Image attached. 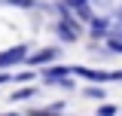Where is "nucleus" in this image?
<instances>
[{
    "instance_id": "f257e3e1",
    "label": "nucleus",
    "mask_w": 122,
    "mask_h": 116,
    "mask_svg": "<svg viewBox=\"0 0 122 116\" xmlns=\"http://www.w3.org/2000/svg\"><path fill=\"white\" fill-rule=\"evenodd\" d=\"M58 37L64 43H73L76 37H79V25H76L73 18L67 15V6H61V21H58Z\"/></svg>"
},
{
    "instance_id": "1a4fd4ad",
    "label": "nucleus",
    "mask_w": 122,
    "mask_h": 116,
    "mask_svg": "<svg viewBox=\"0 0 122 116\" xmlns=\"http://www.w3.org/2000/svg\"><path fill=\"white\" fill-rule=\"evenodd\" d=\"M64 6H67V9H70V6L79 9V6H89V0H64Z\"/></svg>"
},
{
    "instance_id": "f8f14e48",
    "label": "nucleus",
    "mask_w": 122,
    "mask_h": 116,
    "mask_svg": "<svg viewBox=\"0 0 122 116\" xmlns=\"http://www.w3.org/2000/svg\"><path fill=\"white\" fill-rule=\"evenodd\" d=\"M6 79H9V76H6V73H3V70H0V83H6Z\"/></svg>"
},
{
    "instance_id": "9b49d317",
    "label": "nucleus",
    "mask_w": 122,
    "mask_h": 116,
    "mask_svg": "<svg viewBox=\"0 0 122 116\" xmlns=\"http://www.w3.org/2000/svg\"><path fill=\"white\" fill-rule=\"evenodd\" d=\"M9 3H15V6H25V9L30 6V0H9Z\"/></svg>"
},
{
    "instance_id": "7ed1b4c3",
    "label": "nucleus",
    "mask_w": 122,
    "mask_h": 116,
    "mask_svg": "<svg viewBox=\"0 0 122 116\" xmlns=\"http://www.w3.org/2000/svg\"><path fill=\"white\" fill-rule=\"evenodd\" d=\"M73 73V67H52V70H46V83H52V86H73V83H67V76Z\"/></svg>"
},
{
    "instance_id": "423d86ee",
    "label": "nucleus",
    "mask_w": 122,
    "mask_h": 116,
    "mask_svg": "<svg viewBox=\"0 0 122 116\" xmlns=\"http://www.w3.org/2000/svg\"><path fill=\"white\" fill-rule=\"evenodd\" d=\"M107 46L113 52H122V37H107Z\"/></svg>"
},
{
    "instance_id": "6e6552de",
    "label": "nucleus",
    "mask_w": 122,
    "mask_h": 116,
    "mask_svg": "<svg viewBox=\"0 0 122 116\" xmlns=\"http://www.w3.org/2000/svg\"><path fill=\"white\" fill-rule=\"evenodd\" d=\"M58 110H61V104H55V107H52V113H46V110H34L30 116H58Z\"/></svg>"
},
{
    "instance_id": "0eeeda50",
    "label": "nucleus",
    "mask_w": 122,
    "mask_h": 116,
    "mask_svg": "<svg viewBox=\"0 0 122 116\" xmlns=\"http://www.w3.org/2000/svg\"><path fill=\"white\" fill-rule=\"evenodd\" d=\"M98 116H116V107H113V104H104V107L98 110Z\"/></svg>"
},
{
    "instance_id": "39448f33",
    "label": "nucleus",
    "mask_w": 122,
    "mask_h": 116,
    "mask_svg": "<svg viewBox=\"0 0 122 116\" xmlns=\"http://www.w3.org/2000/svg\"><path fill=\"white\" fill-rule=\"evenodd\" d=\"M92 34H95V37H104L107 34V21L104 18H95V21H92Z\"/></svg>"
},
{
    "instance_id": "ddd939ff",
    "label": "nucleus",
    "mask_w": 122,
    "mask_h": 116,
    "mask_svg": "<svg viewBox=\"0 0 122 116\" xmlns=\"http://www.w3.org/2000/svg\"><path fill=\"white\" fill-rule=\"evenodd\" d=\"M3 116H18V113H3Z\"/></svg>"
},
{
    "instance_id": "9d476101",
    "label": "nucleus",
    "mask_w": 122,
    "mask_h": 116,
    "mask_svg": "<svg viewBox=\"0 0 122 116\" xmlns=\"http://www.w3.org/2000/svg\"><path fill=\"white\" fill-rule=\"evenodd\" d=\"M30 95H34V89H18L12 98H15V101H21V98H30Z\"/></svg>"
},
{
    "instance_id": "f03ea898",
    "label": "nucleus",
    "mask_w": 122,
    "mask_h": 116,
    "mask_svg": "<svg viewBox=\"0 0 122 116\" xmlns=\"http://www.w3.org/2000/svg\"><path fill=\"white\" fill-rule=\"evenodd\" d=\"M28 58V46H12V49H3L0 52V70H6V67H15L18 61H25Z\"/></svg>"
},
{
    "instance_id": "20e7f679",
    "label": "nucleus",
    "mask_w": 122,
    "mask_h": 116,
    "mask_svg": "<svg viewBox=\"0 0 122 116\" xmlns=\"http://www.w3.org/2000/svg\"><path fill=\"white\" fill-rule=\"evenodd\" d=\"M55 58H58V49H40L34 58H28V64L30 67H40V64H52Z\"/></svg>"
},
{
    "instance_id": "4468645a",
    "label": "nucleus",
    "mask_w": 122,
    "mask_h": 116,
    "mask_svg": "<svg viewBox=\"0 0 122 116\" xmlns=\"http://www.w3.org/2000/svg\"><path fill=\"white\" fill-rule=\"evenodd\" d=\"M119 21H122V12H119Z\"/></svg>"
}]
</instances>
